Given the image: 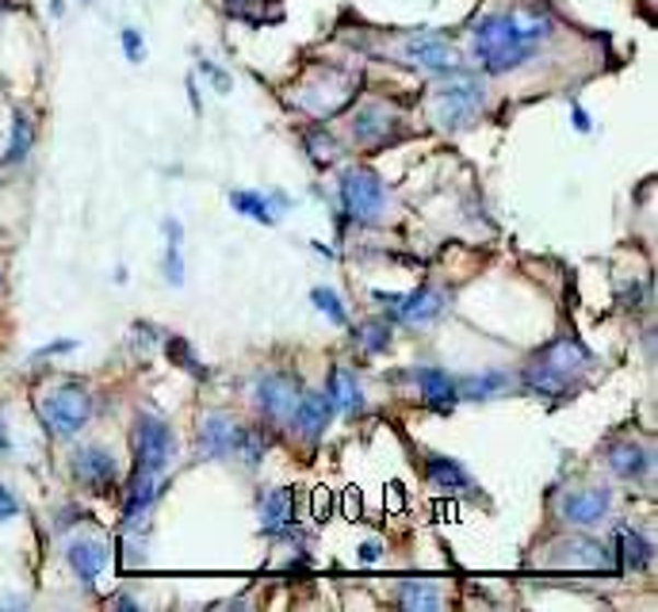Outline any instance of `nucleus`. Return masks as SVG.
Here are the masks:
<instances>
[{"instance_id":"nucleus-45","label":"nucleus","mask_w":658,"mask_h":612,"mask_svg":"<svg viewBox=\"0 0 658 612\" xmlns=\"http://www.w3.org/2000/svg\"><path fill=\"white\" fill-rule=\"evenodd\" d=\"M50 12L61 15V12H66V4H61V0H50Z\"/></svg>"},{"instance_id":"nucleus-2","label":"nucleus","mask_w":658,"mask_h":612,"mask_svg":"<svg viewBox=\"0 0 658 612\" xmlns=\"http://www.w3.org/2000/svg\"><path fill=\"white\" fill-rule=\"evenodd\" d=\"M590 363L593 356L582 340L559 337L532 356V363L521 371V383L524 391L536 394V399H567V394L575 391L578 376H582Z\"/></svg>"},{"instance_id":"nucleus-29","label":"nucleus","mask_w":658,"mask_h":612,"mask_svg":"<svg viewBox=\"0 0 658 612\" xmlns=\"http://www.w3.org/2000/svg\"><path fill=\"white\" fill-rule=\"evenodd\" d=\"M399 605L402 609H437L440 605V593L432 586H422V582H406L399 590Z\"/></svg>"},{"instance_id":"nucleus-8","label":"nucleus","mask_w":658,"mask_h":612,"mask_svg":"<svg viewBox=\"0 0 658 612\" xmlns=\"http://www.w3.org/2000/svg\"><path fill=\"white\" fill-rule=\"evenodd\" d=\"M402 58H406L409 66L429 69V73H455V69H460V54H455V46L448 43L445 35H432V31H417V35H409L406 43H402Z\"/></svg>"},{"instance_id":"nucleus-20","label":"nucleus","mask_w":658,"mask_h":612,"mask_svg":"<svg viewBox=\"0 0 658 612\" xmlns=\"http://www.w3.org/2000/svg\"><path fill=\"white\" fill-rule=\"evenodd\" d=\"M326 394L333 402V414H356V409H363V391L348 368H330Z\"/></svg>"},{"instance_id":"nucleus-22","label":"nucleus","mask_w":658,"mask_h":612,"mask_svg":"<svg viewBox=\"0 0 658 612\" xmlns=\"http://www.w3.org/2000/svg\"><path fill=\"white\" fill-rule=\"evenodd\" d=\"M425 475H429V483L437 486V490H467L471 486V475L463 471V463L448 460V455H429L425 460Z\"/></svg>"},{"instance_id":"nucleus-1","label":"nucleus","mask_w":658,"mask_h":612,"mask_svg":"<svg viewBox=\"0 0 658 612\" xmlns=\"http://www.w3.org/2000/svg\"><path fill=\"white\" fill-rule=\"evenodd\" d=\"M552 35V23L540 15H517V12H494L483 15L471 31L475 43V58L486 73H509V69L524 66L532 54L540 50V43Z\"/></svg>"},{"instance_id":"nucleus-19","label":"nucleus","mask_w":658,"mask_h":612,"mask_svg":"<svg viewBox=\"0 0 658 612\" xmlns=\"http://www.w3.org/2000/svg\"><path fill=\"white\" fill-rule=\"evenodd\" d=\"M394 123H399V119H394L383 104H368V107H360V112H356L353 138L360 146H379V142H386V138H391Z\"/></svg>"},{"instance_id":"nucleus-27","label":"nucleus","mask_w":658,"mask_h":612,"mask_svg":"<svg viewBox=\"0 0 658 612\" xmlns=\"http://www.w3.org/2000/svg\"><path fill=\"white\" fill-rule=\"evenodd\" d=\"M31 142H35V127H31L27 115L15 112V119H12V138H8V153H4L8 165H20V161H27Z\"/></svg>"},{"instance_id":"nucleus-12","label":"nucleus","mask_w":658,"mask_h":612,"mask_svg":"<svg viewBox=\"0 0 658 612\" xmlns=\"http://www.w3.org/2000/svg\"><path fill=\"white\" fill-rule=\"evenodd\" d=\"M555 567H575V570H609L613 567V547L598 544V540H567V544H555Z\"/></svg>"},{"instance_id":"nucleus-40","label":"nucleus","mask_w":658,"mask_h":612,"mask_svg":"<svg viewBox=\"0 0 658 612\" xmlns=\"http://www.w3.org/2000/svg\"><path fill=\"white\" fill-rule=\"evenodd\" d=\"M360 506H363V498H360V494H356V490H348V494H345V509H348V517H356V513H360Z\"/></svg>"},{"instance_id":"nucleus-13","label":"nucleus","mask_w":658,"mask_h":612,"mask_svg":"<svg viewBox=\"0 0 658 612\" xmlns=\"http://www.w3.org/2000/svg\"><path fill=\"white\" fill-rule=\"evenodd\" d=\"M66 559L69 567H73V575L81 578L84 586H92L100 578V570L107 567V544L100 536H77L69 540Z\"/></svg>"},{"instance_id":"nucleus-37","label":"nucleus","mask_w":658,"mask_h":612,"mask_svg":"<svg viewBox=\"0 0 658 612\" xmlns=\"http://www.w3.org/2000/svg\"><path fill=\"white\" fill-rule=\"evenodd\" d=\"M199 73L211 77V84H215V89H219V92H230V77L222 73V69H215L211 61H199Z\"/></svg>"},{"instance_id":"nucleus-5","label":"nucleus","mask_w":658,"mask_h":612,"mask_svg":"<svg viewBox=\"0 0 658 612\" xmlns=\"http://www.w3.org/2000/svg\"><path fill=\"white\" fill-rule=\"evenodd\" d=\"M130 448H135V467L150 471V475H161L169 467L176 452V437L161 417L153 414H138L135 429H130Z\"/></svg>"},{"instance_id":"nucleus-26","label":"nucleus","mask_w":658,"mask_h":612,"mask_svg":"<svg viewBox=\"0 0 658 612\" xmlns=\"http://www.w3.org/2000/svg\"><path fill=\"white\" fill-rule=\"evenodd\" d=\"M230 207H234L238 215H250L253 222H265V227H273L276 222L273 204H268L261 192H230Z\"/></svg>"},{"instance_id":"nucleus-41","label":"nucleus","mask_w":658,"mask_h":612,"mask_svg":"<svg viewBox=\"0 0 658 612\" xmlns=\"http://www.w3.org/2000/svg\"><path fill=\"white\" fill-rule=\"evenodd\" d=\"M379 552H383V547H379L376 540H371V544H363V547H360V563H376Z\"/></svg>"},{"instance_id":"nucleus-34","label":"nucleus","mask_w":658,"mask_h":612,"mask_svg":"<svg viewBox=\"0 0 658 612\" xmlns=\"http://www.w3.org/2000/svg\"><path fill=\"white\" fill-rule=\"evenodd\" d=\"M330 513H333V494L326 486H319V490H314V521H326Z\"/></svg>"},{"instance_id":"nucleus-6","label":"nucleus","mask_w":658,"mask_h":612,"mask_svg":"<svg viewBox=\"0 0 658 612\" xmlns=\"http://www.w3.org/2000/svg\"><path fill=\"white\" fill-rule=\"evenodd\" d=\"M483 100H486L483 81L471 73H460L437 92V123H445V127H467L478 115V107H483Z\"/></svg>"},{"instance_id":"nucleus-24","label":"nucleus","mask_w":658,"mask_h":612,"mask_svg":"<svg viewBox=\"0 0 658 612\" xmlns=\"http://www.w3.org/2000/svg\"><path fill=\"white\" fill-rule=\"evenodd\" d=\"M165 280L173 284V288H181L184 284V261H181V238H184V230H181V222H173V219H165Z\"/></svg>"},{"instance_id":"nucleus-28","label":"nucleus","mask_w":658,"mask_h":612,"mask_svg":"<svg viewBox=\"0 0 658 612\" xmlns=\"http://www.w3.org/2000/svg\"><path fill=\"white\" fill-rule=\"evenodd\" d=\"M356 337H360L363 353H383V348H391V325L383 317H371V322H360Z\"/></svg>"},{"instance_id":"nucleus-17","label":"nucleus","mask_w":658,"mask_h":612,"mask_svg":"<svg viewBox=\"0 0 658 612\" xmlns=\"http://www.w3.org/2000/svg\"><path fill=\"white\" fill-rule=\"evenodd\" d=\"M613 559H621L624 570H647L651 567V540L632 529V524H616Z\"/></svg>"},{"instance_id":"nucleus-38","label":"nucleus","mask_w":658,"mask_h":612,"mask_svg":"<svg viewBox=\"0 0 658 612\" xmlns=\"http://www.w3.org/2000/svg\"><path fill=\"white\" fill-rule=\"evenodd\" d=\"M383 506L391 509V513H402V506H406V498H402V486H399V483H391V486H386V494H383Z\"/></svg>"},{"instance_id":"nucleus-3","label":"nucleus","mask_w":658,"mask_h":612,"mask_svg":"<svg viewBox=\"0 0 658 612\" xmlns=\"http://www.w3.org/2000/svg\"><path fill=\"white\" fill-rule=\"evenodd\" d=\"M38 417L58 437H77L92 417V394L84 383H58L43 391L38 399Z\"/></svg>"},{"instance_id":"nucleus-46","label":"nucleus","mask_w":658,"mask_h":612,"mask_svg":"<svg viewBox=\"0 0 658 612\" xmlns=\"http://www.w3.org/2000/svg\"><path fill=\"white\" fill-rule=\"evenodd\" d=\"M84 4H89V0H84Z\"/></svg>"},{"instance_id":"nucleus-42","label":"nucleus","mask_w":658,"mask_h":612,"mask_svg":"<svg viewBox=\"0 0 658 612\" xmlns=\"http://www.w3.org/2000/svg\"><path fill=\"white\" fill-rule=\"evenodd\" d=\"M437 513H440V521H455V513H460V509H455V501H440L437 506Z\"/></svg>"},{"instance_id":"nucleus-31","label":"nucleus","mask_w":658,"mask_h":612,"mask_svg":"<svg viewBox=\"0 0 658 612\" xmlns=\"http://www.w3.org/2000/svg\"><path fill=\"white\" fill-rule=\"evenodd\" d=\"M311 299H314V307H319L333 325H345V322H348V314H345V307H340V296H337V291H330V288H314V291H311Z\"/></svg>"},{"instance_id":"nucleus-10","label":"nucleus","mask_w":658,"mask_h":612,"mask_svg":"<svg viewBox=\"0 0 658 612\" xmlns=\"http://www.w3.org/2000/svg\"><path fill=\"white\" fill-rule=\"evenodd\" d=\"M242 432L245 425H238L230 414H207L196 432V452L204 455V460H230L238 440H242Z\"/></svg>"},{"instance_id":"nucleus-18","label":"nucleus","mask_w":658,"mask_h":612,"mask_svg":"<svg viewBox=\"0 0 658 612\" xmlns=\"http://www.w3.org/2000/svg\"><path fill=\"white\" fill-rule=\"evenodd\" d=\"M445 291L437 288H417L409 296H402L399 303V322H409V325H429L432 317L445 314Z\"/></svg>"},{"instance_id":"nucleus-33","label":"nucleus","mask_w":658,"mask_h":612,"mask_svg":"<svg viewBox=\"0 0 658 612\" xmlns=\"http://www.w3.org/2000/svg\"><path fill=\"white\" fill-rule=\"evenodd\" d=\"M169 356H173V360H181L184 368L192 371V376H204V363L196 360V353H192V348H188V340H181V337L169 340Z\"/></svg>"},{"instance_id":"nucleus-43","label":"nucleus","mask_w":658,"mask_h":612,"mask_svg":"<svg viewBox=\"0 0 658 612\" xmlns=\"http://www.w3.org/2000/svg\"><path fill=\"white\" fill-rule=\"evenodd\" d=\"M112 605H119V609H138V605H135V601H130V598H112Z\"/></svg>"},{"instance_id":"nucleus-15","label":"nucleus","mask_w":658,"mask_h":612,"mask_svg":"<svg viewBox=\"0 0 658 612\" xmlns=\"http://www.w3.org/2000/svg\"><path fill=\"white\" fill-rule=\"evenodd\" d=\"M291 521H296V494H291L288 486L268 490L265 501H261V532L276 540L291 529Z\"/></svg>"},{"instance_id":"nucleus-21","label":"nucleus","mask_w":658,"mask_h":612,"mask_svg":"<svg viewBox=\"0 0 658 612\" xmlns=\"http://www.w3.org/2000/svg\"><path fill=\"white\" fill-rule=\"evenodd\" d=\"M417 386H422V399L429 402L432 409H452L460 402V391H455V379L440 368H422L417 371Z\"/></svg>"},{"instance_id":"nucleus-44","label":"nucleus","mask_w":658,"mask_h":612,"mask_svg":"<svg viewBox=\"0 0 658 612\" xmlns=\"http://www.w3.org/2000/svg\"><path fill=\"white\" fill-rule=\"evenodd\" d=\"M0 452H8V429H4V422H0Z\"/></svg>"},{"instance_id":"nucleus-35","label":"nucleus","mask_w":658,"mask_h":612,"mask_svg":"<svg viewBox=\"0 0 658 612\" xmlns=\"http://www.w3.org/2000/svg\"><path fill=\"white\" fill-rule=\"evenodd\" d=\"M15 513H20V501H15V494L0 483V521H12Z\"/></svg>"},{"instance_id":"nucleus-30","label":"nucleus","mask_w":658,"mask_h":612,"mask_svg":"<svg viewBox=\"0 0 658 612\" xmlns=\"http://www.w3.org/2000/svg\"><path fill=\"white\" fill-rule=\"evenodd\" d=\"M234 455L245 463V467H261V460H265V440H261L253 429H245L242 440H238V448H234Z\"/></svg>"},{"instance_id":"nucleus-9","label":"nucleus","mask_w":658,"mask_h":612,"mask_svg":"<svg viewBox=\"0 0 658 612\" xmlns=\"http://www.w3.org/2000/svg\"><path fill=\"white\" fill-rule=\"evenodd\" d=\"M73 478L92 494H112L115 478H119V467H115V455L100 444L77 448L73 452Z\"/></svg>"},{"instance_id":"nucleus-32","label":"nucleus","mask_w":658,"mask_h":612,"mask_svg":"<svg viewBox=\"0 0 658 612\" xmlns=\"http://www.w3.org/2000/svg\"><path fill=\"white\" fill-rule=\"evenodd\" d=\"M307 150H311L319 161H326L337 153V142H333V135L326 127H314V130H307Z\"/></svg>"},{"instance_id":"nucleus-36","label":"nucleus","mask_w":658,"mask_h":612,"mask_svg":"<svg viewBox=\"0 0 658 612\" xmlns=\"http://www.w3.org/2000/svg\"><path fill=\"white\" fill-rule=\"evenodd\" d=\"M123 50H127V58H130V61H142V38H138V31H135V27L123 31Z\"/></svg>"},{"instance_id":"nucleus-39","label":"nucleus","mask_w":658,"mask_h":612,"mask_svg":"<svg viewBox=\"0 0 658 612\" xmlns=\"http://www.w3.org/2000/svg\"><path fill=\"white\" fill-rule=\"evenodd\" d=\"M570 119H575V127L582 130V135H590V127H593V123H590V115H586L578 104H570Z\"/></svg>"},{"instance_id":"nucleus-4","label":"nucleus","mask_w":658,"mask_h":612,"mask_svg":"<svg viewBox=\"0 0 658 612\" xmlns=\"http://www.w3.org/2000/svg\"><path fill=\"white\" fill-rule=\"evenodd\" d=\"M340 207L353 222H379L386 211V184L371 169H345L340 173Z\"/></svg>"},{"instance_id":"nucleus-7","label":"nucleus","mask_w":658,"mask_h":612,"mask_svg":"<svg viewBox=\"0 0 658 612\" xmlns=\"http://www.w3.org/2000/svg\"><path fill=\"white\" fill-rule=\"evenodd\" d=\"M299 394H303V383L296 376H288V371H268V376H261L253 383V402H257V409L268 422H288Z\"/></svg>"},{"instance_id":"nucleus-25","label":"nucleus","mask_w":658,"mask_h":612,"mask_svg":"<svg viewBox=\"0 0 658 612\" xmlns=\"http://www.w3.org/2000/svg\"><path fill=\"white\" fill-rule=\"evenodd\" d=\"M222 4H227V12L234 20L250 23V27H265L268 20H280V12L268 0H222Z\"/></svg>"},{"instance_id":"nucleus-11","label":"nucleus","mask_w":658,"mask_h":612,"mask_svg":"<svg viewBox=\"0 0 658 612\" xmlns=\"http://www.w3.org/2000/svg\"><path fill=\"white\" fill-rule=\"evenodd\" d=\"M613 509V494L605 486H586V490H570L559 501V517L575 529H593L605 521V513Z\"/></svg>"},{"instance_id":"nucleus-23","label":"nucleus","mask_w":658,"mask_h":612,"mask_svg":"<svg viewBox=\"0 0 658 612\" xmlns=\"http://www.w3.org/2000/svg\"><path fill=\"white\" fill-rule=\"evenodd\" d=\"M509 386V376L506 371H483V376H463L455 379V391L460 399H471V402H483V399H494L498 391Z\"/></svg>"},{"instance_id":"nucleus-14","label":"nucleus","mask_w":658,"mask_h":612,"mask_svg":"<svg viewBox=\"0 0 658 612\" xmlns=\"http://www.w3.org/2000/svg\"><path fill=\"white\" fill-rule=\"evenodd\" d=\"M330 417H333V402L326 391H303L296 409H291V422H296V429L303 432L307 440L322 437V429H330Z\"/></svg>"},{"instance_id":"nucleus-16","label":"nucleus","mask_w":658,"mask_h":612,"mask_svg":"<svg viewBox=\"0 0 658 612\" xmlns=\"http://www.w3.org/2000/svg\"><path fill=\"white\" fill-rule=\"evenodd\" d=\"M605 463H609V471H613L616 478H628V483H636V478H644L647 471H651V452H647V448H639L636 440H621V444H613L605 452Z\"/></svg>"}]
</instances>
